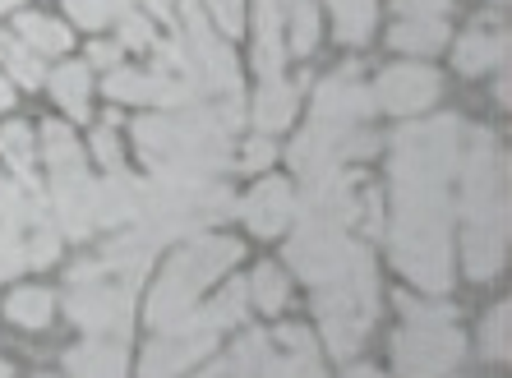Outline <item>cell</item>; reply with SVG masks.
<instances>
[{"label": "cell", "instance_id": "obj_1", "mask_svg": "<svg viewBox=\"0 0 512 378\" xmlns=\"http://www.w3.org/2000/svg\"><path fill=\"white\" fill-rule=\"evenodd\" d=\"M379 277H374V259L370 249L356 245L351 249V268L337 277V282L314 286V314H319V328L333 346V355H356L365 332L374 323V309H379Z\"/></svg>", "mask_w": 512, "mask_h": 378}, {"label": "cell", "instance_id": "obj_2", "mask_svg": "<svg viewBox=\"0 0 512 378\" xmlns=\"http://www.w3.org/2000/svg\"><path fill=\"white\" fill-rule=\"evenodd\" d=\"M466 125L457 116H434L402 125L393 134V185H448L462 171Z\"/></svg>", "mask_w": 512, "mask_h": 378}, {"label": "cell", "instance_id": "obj_3", "mask_svg": "<svg viewBox=\"0 0 512 378\" xmlns=\"http://www.w3.org/2000/svg\"><path fill=\"white\" fill-rule=\"evenodd\" d=\"M176 42L185 47V83L194 93H222V97H240V70L236 56L227 51V42L213 33V24L203 19L199 5H180V24H176Z\"/></svg>", "mask_w": 512, "mask_h": 378}, {"label": "cell", "instance_id": "obj_4", "mask_svg": "<svg viewBox=\"0 0 512 378\" xmlns=\"http://www.w3.org/2000/svg\"><path fill=\"white\" fill-rule=\"evenodd\" d=\"M393 263L425 291H448L453 259H448V226L439 222H393Z\"/></svg>", "mask_w": 512, "mask_h": 378}, {"label": "cell", "instance_id": "obj_5", "mask_svg": "<svg viewBox=\"0 0 512 378\" xmlns=\"http://www.w3.org/2000/svg\"><path fill=\"white\" fill-rule=\"evenodd\" d=\"M351 249H356V240L346 236V226L300 222L296 240L286 245V263H291L305 282L323 286V282H337V277L351 268Z\"/></svg>", "mask_w": 512, "mask_h": 378}, {"label": "cell", "instance_id": "obj_6", "mask_svg": "<svg viewBox=\"0 0 512 378\" xmlns=\"http://www.w3.org/2000/svg\"><path fill=\"white\" fill-rule=\"evenodd\" d=\"M466 337L443 323V328H406L393 337V365L402 378H443L462 360Z\"/></svg>", "mask_w": 512, "mask_h": 378}, {"label": "cell", "instance_id": "obj_7", "mask_svg": "<svg viewBox=\"0 0 512 378\" xmlns=\"http://www.w3.org/2000/svg\"><path fill=\"white\" fill-rule=\"evenodd\" d=\"M130 291L134 286H107V282H88V286H70V319L88 332V337H111L125 342L130 337Z\"/></svg>", "mask_w": 512, "mask_h": 378}, {"label": "cell", "instance_id": "obj_8", "mask_svg": "<svg viewBox=\"0 0 512 378\" xmlns=\"http://www.w3.org/2000/svg\"><path fill=\"white\" fill-rule=\"evenodd\" d=\"M51 217L56 231L70 240L93 236L97 226V180L84 176V166H60L51 171Z\"/></svg>", "mask_w": 512, "mask_h": 378}, {"label": "cell", "instance_id": "obj_9", "mask_svg": "<svg viewBox=\"0 0 512 378\" xmlns=\"http://www.w3.org/2000/svg\"><path fill=\"white\" fill-rule=\"evenodd\" d=\"M434 97H439V74L429 65H393L379 74L374 107L393 111V116H411V111H425Z\"/></svg>", "mask_w": 512, "mask_h": 378}, {"label": "cell", "instance_id": "obj_10", "mask_svg": "<svg viewBox=\"0 0 512 378\" xmlns=\"http://www.w3.org/2000/svg\"><path fill=\"white\" fill-rule=\"evenodd\" d=\"M217 332L213 328H190V332H171L157 337L143 355V378H180L185 369H194L203 355H213Z\"/></svg>", "mask_w": 512, "mask_h": 378}, {"label": "cell", "instance_id": "obj_11", "mask_svg": "<svg viewBox=\"0 0 512 378\" xmlns=\"http://www.w3.org/2000/svg\"><path fill=\"white\" fill-rule=\"evenodd\" d=\"M365 116H374V88L356 79V74H333V79L319 83V93H314V120L323 125H360Z\"/></svg>", "mask_w": 512, "mask_h": 378}, {"label": "cell", "instance_id": "obj_12", "mask_svg": "<svg viewBox=\"0 0 512 378\" xmlns=\"http://www.w3.org/2000/svg\"><path fill=\"white\" fill-rule=\"evenodd\" d=\"M107 97L116 102H153V107H190L194 88L171 79V74H143V70H111Z\"/></svg>", "mask_w": 512, "mask_h": 378}, {"label": "cell", "instance_id": "obj_13", "mask_svg": "<svg viewBox=\"0 0 512 378\" xmlns=\"http://www.w3.org/2000/svg\"><path fill=\"white\" fill-rule=\"evenodd\" d=\"M236 213L245 217V226H250L254 236H277V231H286V222L296 217L291 185H286V180H263V185H254L250 194L240 199Z\"/></svg>", "mask_w": 512, "mask_h": 378}, {"label": "cell", "instance_id": "obj_14", "mask_svg": "<svg viewBox=\"0 0 512 378\" xmlns=\"http://www.w3.org/2000/svg\"><path fill=\"white\" fill-rule=\"evenodd\" d=\"M143 194L148 185L134 180L125 166L107 171V180H97V226H134L143 217Z\"/></svg>", "mask_w": 512, "mask_h": 378}, {"label": "cell", "instance_id": "obj_15", "mask_svg": "<svg viewBox=\"0 0 512 378\" xmlns=\"http://www.w3.org/2000/svg\"><path fill=\"white\" fill-rule=\"evenodd\" d=\"M65 374L70 378H125V342L88 337L74 351H65Z\"/></svg>", "mask_w": 512, "mask_h": 378}, {"label": "cell", "instance_id": "obj_16", "mask_svg": "<svg viewBox=\"0 0 512 378\" xmlns=\"http://www.w3.org/2000/svg\"><path fill=\"white\" fill-rule=\"evenodd\" d=\"M153 254H157V236H153V231L130 226V231H125L116 245H107V254H102V268L120 272V277H130V286H134L143 277V268L153 263Z\"/></svg>", "mask_w": 512, "mask_h": 378}, {"label": "cell", "instance_id": "obj_17", "mask_svg": "<svg viewBox=\"0 0 512 378\" xmlns=\"http://www.w3.org/2000/svg\"><path fill=\"white\" fill-rule=\"evenodd\" d=\"M508 60V28H471L457 42V70L462 74H485Z\"/></svg>", "mask_w": 512, "mask_h": 378}, {"label": "cell", "instance_id": "obj_18", "mask_svg": "<svg viewBox=\"0 0 512 378\" xmlns=\"http://www.w3.org/2000/svg\"><path fill=\"white\" fill-rule=\"evenodd\" d=\"M462 249H466V272H471L476 282H489V277H494V272L503 268V259H508V231H489V226H466Z\"/></svg>", "mask_w": 512, "mask_h": 378}, {"label": "cell", "instance_id": "obj_19", "mask_svg": "<svg viewBox=\"0 0 512 378\" xmlns=\"http://www.w3.org/2000/svg\"><path fill=\"white\" fill-rule=\"evenodd\" d=\"M296 102H300V88L286 79H263L259 88V102H254V120H259V130H282L286 120L296 116Z\"/></svg>", "mask_w": 512, "mask_h": 378}, {"label": "cell", "instance_id": "obj_20", "mask_svg": "<svg viewBox=\"0 0 512 378\" xmlns=\"http://www.w3.org/2000/svg\"><path fill=\"white\" fill-rule=\"evenodd\" d=\"M328 10L337 19V42L346 47H360L374 33V10H379L374 0H328Z\"/></svg>", "mask_w": 512, "mask_h": 378}, {"label": "cell", "instance_id": "obj_21", "mask_svg": "<svg viewBox=\"0 0 512 378\" xmlns=\"http://www.w3.org/2000/svg\"><path fill=\"white\" fill-rule=\"evenodd\" d=\"M397 51H411V56H429V51H439L448 42V24L443 19H406L388 33Z\"/></svg>", "mask_w": 512, "mask_h": 378}, {"label": "cell", "instance_id": "obj_22", "mask_svg": "<svg viewBox=\"0 0 512 378\" xmlns=\"http://www.w3.org/2000/svg\"><path fill=\"white\" fill-rule=\"evenodd\" d=\"M88 88H93V79H88L84 65H60V70H51V97L79 120H88Z\"/></svg>", "mask_w": 512, "mask_h": 378}, {"label": "cell", "instance_id": "obj_23", "mask_svg": "<svg viewBox=\"0 0 512 378\" xmlns=\"http://www.w3.org/2000/svg\"><path fill=\"white\" fill-rule=\"evenodd\" d=\"M268 355H273V337H268V332H245V337L231 346L227 374L231 378H263Z\"/></svg>", "mask_w": 512, "mask_h": 378}, {"label": "cell", "instance_id": "obj_24", "mask_svg": "<svg viewBox=\"0 0 512 378\" xmlns=\"http://www.w3.org/2000/svg\"><path fill=\"white\" fill-rule=\"evenodd\" d=\"M0 153H5V162L14 166V176H19V185H37L33 176V130L28 125H5L0 130Z\"/></svg>", "mask_w": 512, "mask_h": 378}, {"label": "cell", "instance_id": "obj_25", "mask_svg": "<svg viewBox=\"0 0 512 378\" xmlns=\"http://www.w3.org/2000/svg\"><path fill=\"white\" fill-rule=\"evenodd\" d=\"M0 60H5V70L14 74V83H24V88H37L42 83V56L33 47H24L19 37H10L0 28Z\"/></svg>", "mask_w": 512, "mask_h": 378}, {"label": "cell", "instance_id": "obj_26", "mask_svg": "<svg viewBox=\"0 0 512 378\" xmlns=\"http://www.w3.org/2000/svg\"><path fill=\"white\" fill-rule=\"evenodd\" d=\"M19 37H24V47H33L37 56H60V51L70 47V33L56 19H42V14H24L19 19Z\"/></svg>", "mask_w": 512, "mask_h": 378}, {"label": "cell", "instance_id": "obj_27", "mask_svg": "<svg viewBox=\"0 0 512 378\" xmlns=\"http://www.w3.org/2000/svg\"><path fill=\"white\" fill-rule=\"evenodd\" d=\"M286 37H291L296 56H310L319 47V10H314L310 0H291L286 5Z\"/></svg>", "mask_w": 512, "mask_h": 378}, {"label": "cell", "instance_id": "obj_28", "mask_svg": "<svg viewBox=\"0 0 512 378\" xmlns=\"http://www.w3.org/2000/svg\"><path fill=\"white\" fill-rule=\"evenodd\" d=\"M5 314H10L19 328H47L51 323V296L47 291H37V286H24V291H14L5 300Z\"/></svg>", "mask_w": 512, "mask_h": 378}, {"label": "cell", "instance_id": "obj_29", "mask_svg": "<svg viewBox=\"0 0 512 378\" xmlns=\"http://www.w3.org/2000/svg\"><path fill=\"white\" fill-rule=\"evenodd\" d=\"M42 157H47L51 171H60V166H84L79 139H74L65 125H42Z\"/></svg>", "mask_w": 512, "mask_h": 378}, {"label": "cell", "instance_id": "obj_30", "mask_svg": "<svg viewBox=\"0 0 512 378\" xmlns=\"http://www.w3.org/2000/svg\"><path fill=\"white\" fill-rule=\"evenodd\" d=\"M250 296H254V305H259L263 314H277V309L286 305V277H282V268L263 263V268L250 277Z\"/></svg>", "mask_w": 512, "mask_h": 378}, {"label": "cell", "instance_id": "obj_31", "mask_svg": "<svg viewBox=\"0 0 512 378\" xmlns=\"http://www.w3.org/2000/svg\"><path fill=\"white\" fill-rule=\"evenodd\" d=\"M65 10L79 28H102L130 10V0H65Z\"/></svg>", "mask_w": 512, "mask_h": 378}, {"label": "cell", "instance_id": "obj_32", "mask_svg": "<svg viewBox=\"0 0 512 378\" xmlns=\"http://www.w3.org/2000/svg\"><path fill=\"white\" fill-rule=\"evenodd\" d=\"M28 268V231L0 222V282H10Z\"/></svg>", "mask_w": 512, "mask_h": 378}, {"label": "cell", "instance_id": "obj_33", "mask_svg": "<svg viewBox=\"0 0 512 378\" xmlns=\"http://www.w3.org/2000/svg\"><path fill=\"white\" fill-rule=\"evenodd\" d=\"M60 259V231L56 222H37L28 231V268H47Z\"/></svg>", "mask_w": 512, "mask_h": 378}, {"label": "cell", "instance_id": "obj_34", "mask_svg": "<svg viewBox=\"0 0 512 378\" xmlns=\"http://www.w3.org/2000/svg\"><path fill=\"white\" fill-rule=\"evenodd\" d=\"M508 332H512V309L508 305H494V314L485 319V332H480V342H485L489 360H508Z\"/></svg>", "mask_w": 512, "mask_h": 378}, {"label": "cell", "instance_id": "obj_35", "mask_svg": "<svg viewBox=\"0 0 512 378\" xmlns=\"http://www.w3.org/2000/svg\"><path fill=\"white\" fill-rule=\"evenodd\" d=\"M116 24H120V47L143 51V47H153V42H157L153 19H148V14H139V10H125Z\"/></svg>", "mask_w": 512, "mask_h": 378}, {"label": "cell", "instance_id": "obj_36", "mask_svg": "<svg viewBox=\"0 0 512 378\" xmlns=\"http://www.w3.org/2000/svg\"><path fill=\"white\" fill-rule=\"evenodd\" d=\"M397 305H402V314H406V323H411V328H443V323L457 319L453 309L425 305V300H411V296H397Z\"/></svg>", "mask_w": 512, "mask_h": 378}, {"label": "cell", "instance_id": "obj_37", "mask_svg": "<svg viewBox=\"0 0 512 378\" xmlns=\"http://www.w3.org/2000/svg\"><path fill=\"white\" fill-rule=\"evenodd\" d=\"M208 10H213L217 28H222L227 37H236L240 24H245V5H240V0H208Z\"/></svg>", "mask_w": 512, "mask_h": 378}, {"label": "cell", "instance_id": "obj_38", "mask_svg": "<svg viewBox=\"0 0 512 378\" xmlns=\"http://www.w3.org/2000/svg\"><path fill=\"white\" fill-rule=\"evenodd\" d=\"M273 157H277L273 139H268V134H254L250 148H245V157H240V171H268V162H273Z\"/></svg>", "mask_w": 512, "mask_h": 378}, {"label": "cell", "instance_id": "obj_39", "mask_svg": "<svg viewBox=\"0 0 512 378\" xmlns=\"http://www.w3.org/2000/svg\"><path fill=\"white\" fill-rule=\"evenodd\" d=\"M93 153H97V162L107 166V171H116L120 166V143H116V130H111V125H97L93 130Z\"/></svg>", "mask_w": 512, "mask_h": 378}, {"label": "cell", "instance_id": "obj_40", "mask_svg": "<svg viewBox=\"0 0 512 378\" xmlns=\"http://www.w3.org/2000/svg\"><path fill=\"white\" fill-rule=\"evenodd\" d=\"M393 10L402 19H443L448 14V0H393Z\"/></svg>", "mask_w": 512, "mask_h": 378}, {"label": "cell", "instance_id": "obj_41", "mask_svg": "<svg viewBox=\"0 0 512 378\" xmlns=\"http://www.w3.org/2000/svg\"><path fill=\"white\" fill-rule=\"evenodd\" d=\"M120 56H125V47H120V42H93V47H88V60H93V65H102V70H116Z\"/></svg>", "mask_w": 512, "mask_h": 378}, {"label": "cell", "instance_id": "obj_42", "mask_svg": "<svg viewBox=\"0 0 512 378\" xmlns=\"http://www.w3.org/2000/svg\"><path fill=\"white\" fill-rule=\"evenodd\" d=\"M143 5H148L157 19H171V5H167V0H143Z\"/></svg>", "mask_w": 512, "mask_h": 378}, {"label": "cell", "instance_id": "obj_43", "mask_svg": "<svg viewBox=\"0 0 512 378\" xmlns=\"http://www.w3.org/2000/svg\"><path fill=\"white\" fill-rule=\"evenodd\" d=\"M10 102H14V93H10V83H5V79H0V111H5V107H10Z\"/></svg>", "mask_w": 512, "mask_h": 378}, {"label": "cell", "instance_id": "obj_44", "mask_svg": "<svg viewBox=\"0 0 512 378\" xmlns=\"http://www.w3.org/2000/svg\"><path fill=\"white\" fill-rule=\"evenodd\" d=\"M259 5H268V10H282V14H286V5H291V0H259Z\"/></svg>", "mask_w": 512, "mask_h": 378}, {"label": "cell", "instance_id": "obj_45", "mask_svg": "<svg viewBox=\"0 0 512 378\" xmlns=\"http://www.w3.org/2000/svg\"><path fill=\"white\" fill-rule=\"evenodd\" d=\"M5 189H10V180H5V176H0V203H5Z\"/></svg>", "mask_w": 512, "mask_h": 378}, {"label": "cell", "instance_id": "obj_46", "mask_svg": "<svg viewBox=\"0 0 512 378\" xmlns=\"http://www.w3.org/2000/svg\"><path fill=\"white\" fill-rule=\"evenodd\" d=\"M10 5H19V0H0V10H10Z\"/></svg>", "mask_w": 512, "mask_h": 378}, {"label": "cell", "instance_id": "obj_47", "mask_svg": "<svg viewBox=\"0 0 512 378\" xmlns=\"http://www.w3.org/2000/svg\"><path fill=\"white\" fill-rule=\"evenodd\" d=\"M0 378H10V369H5V365H0Z\"/></svg>", "mask_w": 512, "mask_h": 378}]
</instances>
